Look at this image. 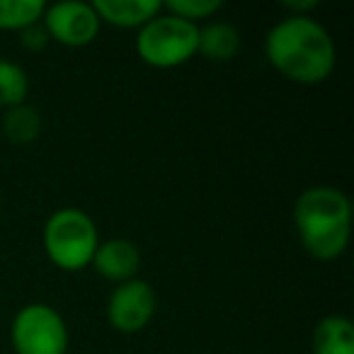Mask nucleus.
Listing matches in <instances>:
<instances>
[{
	"mask_svg": "<svg viewBox=\"0 0 354 354\" xmlns=\"http://www.w3.org/2000/svg\"><path fill=\"white\" fill-rule=\"evenodd\" d=\"M267 59L296 83H320L335 68V44L328 30L308 15H289L267 35Z\"/></svg>",
	"mask_w": 354,
	"mask_h": 354,
	"instance_id": "f257e3e1",
	"label": "nucleus"
},
{
	"mask_svg": "<svg viewBox=\"0 0 354 354\" xmlns=\"http://www.w3.org/2000/svg\"><path fill=\"white\" fill-rule=\"evenodd\" d=\"M294 221L304 248L318 260H335L349 243L352 204L337 187H310L296 199Z\"/></svg>",
	"mask_w": 354,
	"mask_h": 354,
	"instance_id": "f03ea898",
	"label": "nucleus"
},
{
	"mask_svg": "<svg viewBox=\"0 0 354 354\" xmlns=\"http://www.w3.org/2000/svg\"><path fill=\"white\" fill-rule=\"evenodd\" d=\"M97 245V228L83 209H59L44 226L46 255L61 270H80L90 265Z\"/></svg>",
	"mask_w": 354,
	"mask_h": 354,
	"instance_id": "7ed1b4c3",
	"label": "nucleus"
},
{
	"mask_svg": "<svg viewBox=\"0 0 354 354\" xmlns=\"http://www.w3.org/2000/svg\"><path fill=\"white\" fill-rule=\"evenodd\" d=\"M199 27L177 15H160L141 27L136 51L146 64L156 68H172L197 54Z\"/></svg>",
	"mask_w": 354,
	"mask_h": 354,
	"instance_id": "20e7f679",
	"label": "nucleus"
},
{
	"mask_svg": "<svg viewBox=\"0 0 354 354\" xmlns=\"http://www.w3.org/2000/svg\"><path fill=\"white\" fill-rule=\"evenodd\" d=\"M12 347L17 354H66L68 330L59 310L46 304H30L12 320Z\"/></svg>",
	"mask_w": 354,
	"mask_h": 354,
	"instance_id": "39448f33",
	"label": "nucleus"
},
{
	"mask_svg": "<svg viewBox=\"0 0 354 354\" xmlns=\"http://www.w3.org/2000/svg\"><path fill=\"white\" fill-rule=\"evenodd\" d=\"M156 291L148 281L129 279L112 291L107 304V318L119 333H138L156 313Z\"/></svg>",
	"mask_w": 354,
	"mask_h": 354,
	"instance_id": "423d86ee",
	"label": "nucleus"
},
{
	"mask_svg": "<svg viewBox=\"0 0 354 354\" xmlns=\"http://www.w3.org/2000/svg\"><path fill=\"white\" fill-rule=\"evenodd\" d=\"M44 30L51 39L66 46H85L97 37L100 17L93 3L64 0L44 10Z\"/></svg>",
	"mask_w": 354,
	"mask_h": 354,
	"instance_id": "0eeeda50",
	"label": "nucleus"
},
{
	"mask_svg": "<svg viewBox=\"0 0 354 354\" xmlns=\"http://www.w3.org/2000/svg\"><path fill=\"white\" fill-rule=\"evenodd\" d=\"M93 265L104 279L112 281H129L136 279V272L141 267V252L131 241L124 238H112L97 245L93 255Z\"/></svg>",
	"mask_w": 354,
	"mask_h": 354,
	"instance_id": "6e6552de",
	"label": "nucleus"
},
{
	"mask_svg": "<svg viewBox=\"0 0 354 354\" xmlns=\"http://www.w3.org/2000/svg\"><path fill=\"white\" fill-rule=\"evenodd\" d=\"M95 12L100 22H109L117 27H143L148 20L160 12L158 0H95Z\"/></svg>",
	"mask_w": 354,
	"mask_h": 354,
	"instance_id": "1a4fd4ad",
	"label": "nucleus"
},
{
	"mask_svg": "<svg viewBox=\"0 0 354 354\" xmlns=\"http://www.w3.org/2000/svg\"><path fill=\"white\" fill-rule=\"evenodd\" d=\"M315 354H354V325L342 315H328L315 325Z\"/></svg>",
	"mask_w": 354,
	"mask_h": 354,
	"instance_id": "9d476101",
	"label": "nucleus"
},
{
	"mask_svg": "<svg viewBox=\"0 0 354 354\" xmlns=\"http://www.w3.org/2000/svg\"><path fill=\"white\" fill-rule=\"evenodd\" d=\"M241 49V35L228 22H212L199 30L197 51H202L209 61H231Z\"/></svg>",
	"mask_w": 354,
	"mask_h": 354,
	"instance_id": "9b49d317",
	"label": "nucleus"
},
{
	"mask_svg": "<svg viewBox=\"0 0 354 354\" xmlns=\"http://www.w3.org/2000/svg\"><path fill=\"white\" fill-rule=\"evenodd\" d=\"M3 131L12 143H32L41 131V117L32 104H15L6 112Z\"/></svg>",
	"mask_w": 354,
	"mask_h": 354,
	"instance_id": "f8f14e48",
	"label": "nucleus"
},
{
	"mask_svg": "<svg viewBox=\"0 0 354 354\" xmlns=\"http://www.w3.org/2000/svg\"><path fill=\"white\" fill-rule=\"evenodd\" d=\"M46 6L41 0H0V27L25 30L41 20Z\"/></svg>",
	"mask_w": 354,
	"mask_h": 354,
	"instance_id": "ddd939ff",
	"label": "nucleus"
},
{
	"mask_svg": "<svg viewBox=\"0 0 354 354\" xmlns=\"http://www.w3.org/2000/svg\"><path fill=\"white\" fill-rule=\"evenodd\" d=\"M30 90V78L27 73L12 61L0 59V107H15L22 104Z\"/></svg>",
	"mask_w": 354,
	"mask_h": 354,
	"instance_id": "4468645a",
	"label": "nucleus"
},
{
	"mask_svg": "<svg viewBox=\"0 0 354 354\" xmlns=\"http://www.w3.org/2000/svg\"><path fill=\"white\" fill-rule=\"evenodd\" d=\"M223 3L221 0H170L167 3V10L170 15L183 17V20H204V17L214 15L216 10H221Z\"/></svg>",
	"mask_w": 354,
	"mask_h": 354,
	"instance_id": "2eb2a0df",
	"label": "nucleus"
},
{
	"mask_svg": "<svg viewBox=\"0 0 354 354\" xmlns=\"http://www.w3.org/2000/svg\"><path fill=\"white\" fill-rule=\"evenodd\" d=\"M22 32V46L30 51H41L46 46V41H49V35H46L44 25H39V22H35V25L25 27Z\"/></svg>",
	"mask_w": 354,
	"mask_h": 354,
	"instance_id": "dca6fc26",
	"label": "nucleus"
},
{
	"mask_svg": "<svg viewBox=\"0 0 354 354\" xmlns=\"http://www.w3.org/2000/svg\"><path fill=\"white\" fill-rule=\"evenodd\" d=\"M318 6V0H301V3H284L286 10H294V15H301L304 10H310V8Z\"/></svg>",
	"mask_w": 354,
	"mask_h": 354,
	"instance_id": "f3484780",
	"label": "nucleus"
}]
</instances>
